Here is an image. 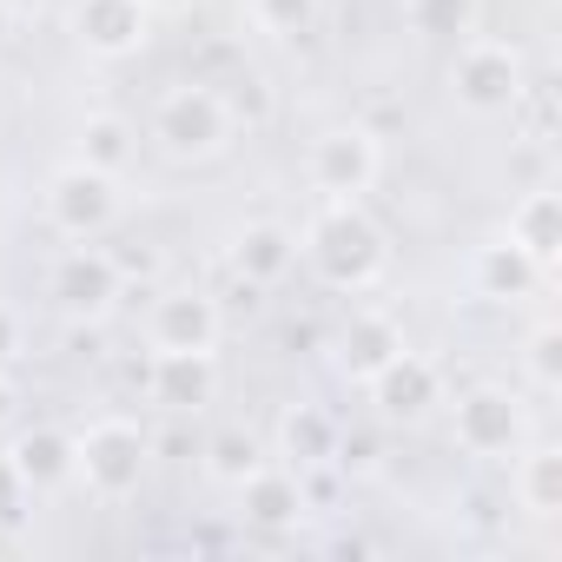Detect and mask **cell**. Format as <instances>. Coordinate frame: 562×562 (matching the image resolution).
<instances>
[{
    "label": "cell",
    "instance_id": "6da1fadb",
    "mask_svg": "<svg viewBox=\"0 0 562 562\" xmlns=\"http://www.w3.org/2000/svg\"><path fill=\"white\" fill-rule=\"evenodd\" d=\"M299 258H312V271L325 278V285L364 292V285H378V271H384V232L358 212V199H331V205L312 218Z\"/></svg>",
    "mask_w": 562,
    "mask_h": 562
},
{
    "label": "cell",
    "instance_id": "7a4b0ae2",
    "mask_svg": "<svg viewBox=\"0 0 562 562\" xmlns=\"http://www.w3.org/2000/svg\"><path fill=\"white\" fill-rule=\"evenodd\" d=\"M74 476H80L100 503L133 496L139 476H146V437H139V424H126V417H100L87 437H74Z\"/></svg>",
    "mask_w": 562,
    "mask_h": 562
},
{
    "label": "cell",
    "instance_id": "3957f363",
    "mask_svg": "<svg viewBox=\"0 0 562 562\" xmlns=\"http://www.w3.org/2000/svg\"><path fill=\"white\" fill-rule=\"evenodd\" d=\"M153 139L172 159H212L232 139V106L212 87H172L159 100V113H153Z\"/></svg>",
    "mask_w": 562,
    "mask_h": 562
},
{
    "label": "cell",
    "instance_id": "277c9868",
    "mask_svg": "<svg viewBox=\"0 0 562 562\" xmlns=\"http://www.w3.org/2000/svg\"><path fill=\"white\" fill-rule=\"evenodd\" d=\"M378 172H384V153H378V139L364 126L318 133V146H312V186L325 199H364L378 186Z\"/></svg>",
    "mask_w": 562,
    "mask_h": 562
},
{
    "label": "cell",
    "instance_id": "5b68a950",
    "mask_svg": "<svg viewBox=\"0 0 562 562\" xmlns=\"http://www.w3.org/2000/svg\"><path fill=\"white\" fill-rule=\"evenodd\" d=\"M120 179H106V172H93V166H67V172H54V186H47V218L67 232V238H100L113 218H120V192H113Z\"/></svg>",
    "mask_w": 562,
    "mask_h": 562
},
{
    "label": "cell",
    "instance_id": "8992f818",
    "mask_svg": "<svg viewBox=\"0 0 562 562\" xmlns=\"http://www.w3.org/2000/svg\"><path fill=\"white\" fill-rule=\"evenodd\" d=\"M364 384H371V404H378L391 424H417V417L443 397L437 364H430V358H417V351H397V358H391V364H378Z\"/></svg>",
    "mask_w": 562,
    "mask_h": 562
},
{
    "label": "cell",
    "instance_id": "52a82bcc",
    "mask_svg": "<svg viewBox=\"0 0 562 562\" xmlns=\"http://www.w3.org/2000/svg\"><path fill=\"white\" fill-rule=\"evenodd\" d=\"M450 80H457V100H463V106L496 113V106H509V100H516L522 67H516V54H509L503 41H470V47L457 54Z\"/></svg>",
    "mask_w": 562,
    "mask_h": 562
},
{
    "label": "cell",
    "instance_id": "ba28073f",
    "mask_svg": "<svg viewBox=\"0 0 562 562\" xmlns=\"http://www.w3.org/2000/svg\"><path fill=\"white\" fill-rule=\"evenodd\" d=\"M74 27H80V41H87L100 60H126V54L146 47L153 8H146V0H80V8H74Z\"/></svg>",
    "mask_w": 562,
    "mask_h": 562
},
{
    "label": "cell",
    "instance_id": "9c48e42d",
    "mask_svg": "<svg viewBox=\"0 0 562 562\" xmlns=\"http://www.w3.org/2000/svg\"><path fill=\"white\" fill-rule=\"evenodd\" d=\"M120 265H113V251H100V245H80V251H67L60 258V271H54V299L67 305V312H80V318H100L113 299H120Z\"/></svg>",
    "mask_w": 562,
    "mask_h": 562
},
{
    "label": "cell",
    "instance_id": "30bf717a",
    "mask_svg": "<svg viewBox=\"0 0 562 562\" xmlns=\"http://www.w3.org/2000/svg\"><path fill=\"white\" fill-rule=\"evenodd\" d=\"M516 437H522V411L509 391H470L457 404V443L470 457H509Z\"/></svg>",
    "mask_w": 562,
    "mask_h": 562
},
{
    "label": "cell",
    "instance_id": "8fae6325",
    "mask_svg": "<svg viewBox=\"0 0 562 562\" xmlns=\"http://www.w3.org/2000/svg\"><path fill=\"white\" fill-rule=\"evenodd\" d=\"M218 345V305L205 292H166L153 305V351H212Z\"/></svg>",
    "mask_w": 562,
    "mask_h": 562
},
{
    "label": "cell",
    "instance_id": "7c38bea8",
    "mask_svg": "<svg viewBox=\"0 0 562 562\" xmlns=\"http://www.w3.org/2000/svg\"><path fill=\"white\" fill-rule=\"evenodd\" d=\"M146 391L166 411H199L212 397V351H153Z\"/></svg>",
    "mask_w": 562,
    "mask_h": 562
},
{
    "label": "cell",
    "instance_id": "4fadbf2b",
    "mask_svg": "<svg viewBox=\"0 0 562 562\" xmlns=\"http://www.w3.org/2000/svg\"><path fill=\"white\" fill-rule=\"evenodd\" d=\"M238 496H245V516L265 522V529L299 522V509H305V470H292V463H265V470H251V476L238 483Z\"/></svg>",
    "mask_w": 562,
    "mask_h": 562
},
{
    "label": "cell",
    "instance_id": "5bb4252c",
    "mask_svg": "<svg viewBox=\"0 0 562 562\" xmlns=\"http://www.w3.org/2000/svg\"><path fill=\"white\" fill-rule=\"evenodd\" d=\"M14 476L21 490H54V483H74V437L67 430H27L14 443Z\"/></svg>",
    "mask_w": 562,
    "mask_h": 562
},
{
    "label": "cell",
    "instance_id": "9a60e30c",
    "mask_svg": "<svg viewBox=\"0 0 562 562\" xmlns=\"http://www.w3.org/2000/svg\"><path fill=\"white\" fill-rule=\"evenodd\" d=\"M470 278H476V292H483V299H522L536 278H542V265H536L529 251H516L509 238H496V245H483V251H476Z\"/></svg>",
    "mask_w": 562,
    "mask_h": 562
},
{
    "label": "cell",
    "instance_id": "2e32d148",
    "mask_svg": "<svg viewBox=\"0 0 562 562\" xmlns=\"http://www.w3.org/2000/svg\"><path fill=\"white\" fill-rule=\"evenodd\" d=\"M509 245L529 251L542 271L555 265V245H562V205H555V192H529V199L509 212Z\"/></svg>",
    "mask_w": 562,
    "mask_h": 562
},
{
    "label": "cell",
    "instance_id": "e0dca14e",
    "mask_svg": "<svg viewBox=\"0 0 562 562\" xmlns=\"http://www.w3.org/2000/svg\"><path fill=\"white\" fill-rule=\"evenodd\" d=\"M292 265H299V238L285 225H251L238 238V271L251 278V285H278Z\"/></svg>",
    "mask_w": 562,
    "mask_h": 562
},
{
    "label": "cell",
    "instance_id": "ac0fdd59",
    "mask_svg": "<svg viewBox=\"0 0 562 562\" xmlns=\"http://www.w3.org/2000/svg\"><path fill=\"white\" fill-rule=\"evenodd\" d=\"M278 450H285L292 470H312V463L338 457V430H331V417H318V411L299 404V411L285 417V430H278Z\"/></svg>",
    "mask_w": 562,
    "mask_h": 562
},
{
    "label": "cell",
    "instance_id": "d6986e66",
    "mask_svg": "<svg viewBox=\"0 0 562 562\" xmlns=\"http://www.w3.org/2000/svg\"><path fill=\"white\" fill-rule=\"evenodd\" d=\"M397 351H404V338H397V325L378 318V312H364V318L345 331V371H351V378H371V371L391 364Z\"/></svg>",
    "mask_w": 562,
    "mask_h": 562
},
{
    "label": "cell",
    "instance_id": "ffe728a7",
    "mask_svg": "<svg viewBox=\"0 0 562 562\" xmlns=\"http://www.w3.org/2000/svg\"><path fill=\"white\" fill-rule=\"evenodd\" d=\"M133 126L126 120H87V133H80V166H93V172H106V179H120L126 166H133Z\"/></svg>",
    "mask_w": 562,
    "mask_h": 562
},
{
    "label": "cell",
    "instance_id": "44dd1931",
    "mask_svg": "<svg viewBox=\"0 0 562 562\" xmlns=\"http://www.w3.org/2000/svg\"><path fill=\"white\" fill-rule=\"evenodd\" d=\"M205 470H212V483L238 490L251 470H265V443H258L251 430H218V437L205 443Z\"/></svg>",
    "mask_w": 562,
    "mask_h": 562
},
{
    "label": "cell",
    "instance_id": "7402d4cb",
    "mask_svg": "<svg viewBox=\"0 0 562 562\" xmlns=\"http://www.w3.org/2000/svg\"><path fill=\"white\" fill-rule=\"evenodd\" d=\"M522 509L529 516H555L562 509V457L555 450H536V457H522Z\"/></svg>",
    "mask_w": 562,
    "mask_h": 562
},
{
    "label": "cell",
    "instance_id": "603a6c76",
    "mask_svg": "<svg viewBox=\"0 0 562 562\" xmlns=\"http://www.w3.org/2000/svg\"><path fill=\"white\" fill-rule=\"evenodd\" d=\"M245 14H251V27L271 34V41H299V34L318 21V0H245Z\"/></svg>",
    "mask_w": 562,
    "mask_h": 562
},
{
    "label": "cell",
    "instance_id": "cb8c5ba5",
    "mask_svg": "<svg viewBox=\"0 0 562 562\" xmlns=\"http://www.w3.org/2000/svg\"><path fill=\"white\" fill-rule=\"evenodd\" d=\"M411 27L417 34H463L470 27V0H411Z\"/></svg>",
    "mask_w": 562,
    "mask_h": 562
},
{
    "label": "cell",
    "instance_id": "d4e9b609",
    "mask_svg": "<svg viewBox=\"0 0 562 562\" xmlns=\"http://www.w3.org/2000/svg\"><path fill=\"white\" fill-rule=\"evenodd\" d=\"M555 351H562V338H555V331L542 325V331L529 338V378H536L542 391H555Z\"/></svg>",
    "mask_w": 562,
    "mask_h": 562
},
{
    "label": "cell",
    "instance_id": "484cf974",
    "mask_svg": "<svg viewBox=\"0 0 562 562\" xmlns=\"http://www.w3.org/2000/svg\"><path fill=\"white\" fill-rule=\"evenodd\" d=\"M14 351H21V318H14V312H0V371L14 364Z\"/></svg>",
    "mask_w": 562,
    "mask_h": 562
},
{
    "label": "cell",
    "instance_id": "4316f807",
    "mask_svg": "<svg viewBox=\"0 0 562 562\" xmlns=\"http://www.w3.org/2000/svg\"><path fill=\"white\" fill-rule=\"evenodd\" d=\"M14 496H21V476H14V463H8V457H0V509H8Z\"/></svg>",
    "mask_w": 562,
    "mask_h": 562
},
{
    "label": "cell",
    "instance_id": "83f0119b",
    "mask_svg": "<svg viewBox=\"0 0 562 562\" xmlns=\"http://www.w3.org/2000/svg\"><path fill=\"white\" fill-rule=\"evenodd\" d=\"M8 411H14V384H8V371H0V424H8Z\"/></svg>",
    "mask_w": 562,
    "mask_h": 562
},
{
    "label": "cell",
    "instance_id": "f1b7e54d",
    "mask_svg": "<svg viewBox=\"0 0 562 562\" xmlns=\"http://www.w3.org/2000/svg\"><path fill=\"white\" fill-rule=\"evenodd\" d=\"M146 8H153V14H186L192 0H146Z\"/></svg>",
    "mask_w": 562,
    "mask_h": 562
},
{
    "label": "cell",
    "instance_id": "f546056e",
    "mask_svg": "<svg viewBox=\"0 0 562 562\" xmlns=\"http://www.w3.org/2000/svg\"><path fill=\"white\" fill-rule=\"evenodd\" d=\"M0 41H8V8H0Z\"/></svg>",
    "mask_w": 562,
    "mask_h": 562
}]
</instances>
